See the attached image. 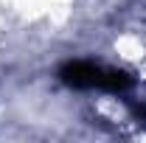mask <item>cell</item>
<instances>
[{"instance_id": "1", "label": "cell", "mask_w": 146, "mask_h": 143, "mask_svg": "<svg viewBox=\"0 0 146 143\" xmlns=\"http://www.w3.org/2000/svg\"><path fill=\"white\" fill-rule=\"evenodd\" d=\"M62 79L73 87H107V90H124L129 87V79L118 70H104L93 65H70L62 70Z\"/></svg>"}]
</instances>
